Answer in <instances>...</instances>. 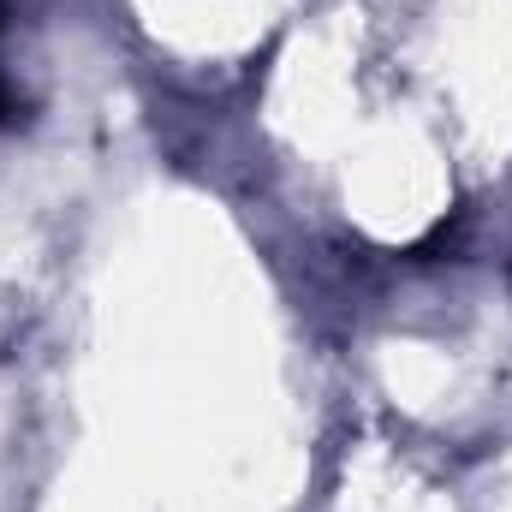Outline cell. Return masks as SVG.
<instances>
[{
  "instance_id": "cell-1",
  "label": "cell",
  "mask_w": 512,
  "mask_h": 512,
  "mask_svg": "<svg viewBox=\"0 0 512 512\" xmlns=\"http://www.w3.org/2000/svg\"><path fill=\"white\" fill-rule=\"evenodd\" d=\"M0 24H6V0H0Z\"/></svg>"
}]
</instances>
